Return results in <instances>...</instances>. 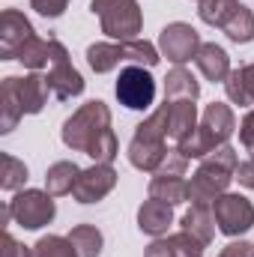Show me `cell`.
I'll list each match as a JSON object with an SVG mask.
<instances>
[{
  "mask_svg": "<svg viewBox=\"0 0 254 257\" xmlns=\"http://www.w3.org/2000/svg\"><path fill=\"white\" fill-rule=\"evenodd\" d=\"M183 230L191 233L197 242L209 245L212 236H215V215H212V206H200V203H191V209H186L183 215Z\"/></svg>",
  "mask_w": 254,
  "mask_h": 257,
  "instance_id": "d6986e66",
  "label": "cell"
},
{
  "mask_svg": "<svg viewBox=\"0 0 254 257\" xmlns=\"http://www.w3.org/2000/svg\"><path fill=\"white\" fill-rule=\"evenodd\" d=\"M224 36L230 39V42H236V45H248L254 39V12L245 6V3H239L236 9H233V15L224 21Z\"/></svg>",
  "mask_w": 254,
  "mask_h": 257,
  "instance_id": "cb8c5ba5",
  "label": "cell"
},
{
  "mask_svg": "<svg viewBox=\"0 0 254 257\" xmlns=\"http://www.w3.org/2000/svg\"><path fill=\"white\" fill-rule=\"evenodd\" d=\"M168 239V245H171V254L174 257H203V242H197L191 233L186 230H180V233H171V236H165Z\"/></svg>",
  "mask_w": 254,
  "mask_h": 257,
  "instance_id": "f546056e",
  "label": "cell"
},
{
  "mask_svg": "<svg viewBox=\"0 0 254 257\" xmlns=\"http://www.w3.org/2000/svg\"><path fill=\"white\" fill-rule=\"evenodd\" d=\"M150 197L162 200L168 206H180V203L189 200V180L186 177H159V174H153V180H150Z\"/></svg>",
  "mask_w": 254,
  "mask_h": 257,
  "instance_id": "44dd1931",
  "label": "cell"
},
{
  "mask_svg": "<svg viewBox=\"0 0 254 257\" xmlns=\"http://www.w3.org/2000/svg\"><path fill=\"white\" fill-rule=\"evenodd\" d=\"M33 257H78L69 236H57V233H48L42 236L36 245H33Z\"/></svg>",
  "mask_w": 254,
  "mask_h": 257,
  "instance_id": "f1b7e54d",
  "label": "cell"
},
{
  "mask_svg": "<svg viewBox=\"0 0 254 257\" xmlns=\"http://www.w3.org/2000/svg\"><path fill=\"white\" fill-rule=\"evenodd\" d=\"M114 186H117V171L111 165H93V168L78 174L72 197L78 203H96V200H102L114 192Z\"/></svg>",
  "mask_w": 254,
  "mask_h": 257,
  "instance_id": "4fadbf2b",
  "label": "cell"
},
{
  "mask_svg": "<svg viewBox=\"0 0 254 257\" xmlns=\"http://www.w3.org/2000/svg\"><path fill=\"white\" fill-rule=\"evenodd\" d=\"M162 60V51L147 39H129V42H93L87 48V66L96 75H108L117 66H153Z\"/></svg>",
  "mask_w": 254,
  "mask_h": 257,
  "instance_id": "5b68a950",
  "label": "cell"
},
{
  "mask_svg": "<svg viewBox=\"0 0 254 257\" xmlns=\"http://www.w3.org/2000/svg\"><path fill=\"white\" fill-rule=\"evenodd\" d=\"M15 60L24 66V69H30V72L45 69L48 60H51V39H39V36H33V39L18 51V57H15Z\"/></svg>",
  "mask_w": 254,
  "mask_h": 257,
  "instance_id": "484cf974",
  "label": "cell"
},
{
  "mask_svg": "<svg viewBox=\"0 0 254 257\" xmlns=\"http://www.w3.org/2000/svg\"><path fill=\"white\" fill-rule=\"evenodd\" d=\"M218 257H254V245L251 242H245V239H239V242H227Z\"/></svg>",
  "mask_w": 254,
  "mask_h": 257,
  "instance_id": "d590c367",
  "label": "cell"
},
{
  "mask_svg": "<svg viewBox=\"0 0 254 257\" xmlns=\"http://www.w3.org/2000/svg\"><path fill=\"white\" fill-rule=\"evenodd\" d=\"M236 165H239V159H236V150L230 144H221L218 150L203 156L197 171L191 174V180H189V200L191 203H200V206H212L215 197H221L227 192Z\"/></svg>",
  "mask_w": 254,
  "mask_h": 257,
  "instance_id": "7a4b0ae2",
  "label": "cell"
},
{
  "mask_svg": "<svg viewBox=\"0 0 254 257\" xmlns=\"http://www.w3.org/2000/svg\"><path fill=\"white\" fill-rule=\"evenodd\" d=\"M21 117H24V108H21L18 90H15V75H6L0 81V132L9 135Z\"/></svg>",
  "mask_w": 254,
  "mask_h": 257,
  "instance_id": "ac0fdd59",
  "label": "cell"
},
{
  "mask_svg": "<svg viewBox=\"0 0 254 257\" xmlns=\"http://www.w3.org/2000/svg\"><path fill=\"white\" fill-rule=\"evenodd\" d=\"M9 212H12V221L21 224L24 230H39L54 221L57 206H54V197L42 189H21L9 200Z\"/></svg>",
  "mask_w": 254,
  "mask_h": 257,
  "instance_id": "52a82bcc",
  "label": "cell"
},
{
  "mask_svg": "<svg viewBox=\"0 0 254 257\" xmlns=\"http://www.w3.org/2000/svg\"><path fill=\"white\" fill-rule=\"evenodd\" d=\"M239 6V0H200V6H197V15H200V21L203 24H209V27H224V21L233 15V9Z\"/></svg>",
  "mask_w": 254,
  "mask_h": 257,
  "instance_id": "4316f807",
  "label": "cell"
},
{
  "mask_svg": "<svg viewBox=\"0 0 254 257\" xmlns=\"http://www.w3.org/2000/svg\"><path fill=\"white\" fill-rule=\"evenodd\" d=\"M212 215L215 224L224 236H239L254 227V203L245 194H230L224 192L221 197L212 200Z\"/></svg>",
  "mask_w": 254,
  "mask_h": 257,
  "instance_id": "30bf717a",
  "label": "cell"
},
{
  "mask_svg": "<svg viewBox=\"0 0 254 257\" xmlns=\"http://www.w3.org/2000/svg\"><path fill=\"white\" fill-rule=\"evenodd\" d=\"M224 93L233 105H242V108H251L254 105V63L239 66L227 75L224 81Z\"/></svg>",
  "mask_w": 254,
  "mask_h": 257,
  "instance_id": "ffe728a7",
  "label": "cell"
},
{
  "mask_svg": "<svg viewBox=\"0 0 254 257\" xmlns=\"http://www.w3.org/2000/svg\"><path fill=\"white\" fill-rule=\"evenodd\" d=\"M90 12L99 15L102 33L117 42L138 39L144 27V12L138 0H90Z\"/></svg>",
  "mask_w": 254,
  "mask_h": 257,
  "instance_id": "8992f818",
  "label": "cell"
},
{
  "mask_svg": "<svg viewBox=\"0 0 254 257\" xmlns=\"http://www.w3.org/2000/svg\"><path fill=\"white\" fill-rule=\"evenodd\" d=\"M69 242L78 257H99L102 254V230L96 224H75L69 230Z\"/></svg>",
  "mask_w": 254,
  "mask_h": 257,
  "instance_id": "d4e9b609",
  "label": "cell"
},
{
  "mask_svg": "<svg viewBox=\"0 0 254 257\" xmlns=\"http://www.w3.org/2000/svg\"><path fill=\"white\" fill-rule=\"evenodd\" d=\"M200 96V84L194 81L186 66H174L168 75H165V99L168 102H180V99H189L194 102Z\"/></svg>",
  "mask_w": 254,
  "mask_h": 257,
  "instance_id": "7402d4cb",
  "label": "cell"
},
{
  "mask_svg": "<svg viewBox=\"0 0 254 257\" xmlns=\"http://www.w3.org/2000/svg\"><path fill=\"white\" fill-rule=\"evenodd\" d=\"M233 132H236V117H233L230 105L212 102V105L203 108L197 128L191 132L186 141H180L177 147H180L183 156H189V159H203V156H209L212 150H218L221 144H227V138H230Z\"/></svg>",
  "mask_w": 254,
  "mask_h": 257,
  "instance_id": "277c9868",
  "label": "cell"
},
{
  "mask_svg": "<svg viewBox=\"0 0 254 257\" xmlns=\"http://www.w3.org/2000/svg\"><path fill=\"white\" fill-rule=\"evenodd\" d=\"M30 6L42 15V18H60L69 6V0H30Z\"/></svg>",
  "mask_w": 254,
  "mask_h": 257,
  "instance_id": "1f68e13d",
  "label": "cell"
},
{
  "mask_svg": "<svg viewBox=\"0 0 254 257\" xmlns=\"http://www.w3.org/2000/svg\"><path fill=\"white\" fill-rule=\"evenodd\" d=\"M174 224V206L162 203V200H144L141 209H138V230L147 233V236H165L168 227Z\"/></svg>",
  "mask_w": 254,
  "mask_h": 257,
  "instance_id": "5bb4252c",
  "label": "cell"
},
{
  "mask_svg": "<svg viewBox=\"0 0 254 257\" xmlns=\"http://www.w3.org/2000/svg\"><path fill=\"white\" fill-rule=\"evenodd\" d=\"M186 168H189V156H183V150H168L165 162L159 165V177H186Z\"/></svg>",
  "mask_w": 254,
  "mask_h": 257,
  "instance_id": "4dcf8cb0",
  "label": "cell"
},
{
  "mask_svg": "<svg viewBox=\"0 0 254 257\" xmlns=\"http://www.w3.org/2000/svg\"><path fill=\"white\" fill-rule=\"evenodd\" d=\"M15 90H18V99H21L24 114H39V111L48 105L51 87H48L45 75H39V72H30V75H24V78L15 75Z\"/></svg>",
  "mask_w": 254,
  "mask_h": 257,
  "instance_id": "9a60e30c",
  "label": "cell"
},
{
  "mask_svg": "<svg viewBox=\"0 0 254 257\" xmlns=\"http://www.w3.org/2000/svg\"><path fill=\"white\" fill-rule=\"evenodd\" d=\"M197 3H200V0H197Z\"/></svg>",
  "mask_w": 254,
  "mask_h": 257,
  "instance_id": "8d00e7d4",
  "label": "cell"
},
{
  "mask_svg": "<svg viewBox=\"0 0 254 257\" xmlns=\"http://www.w3.org/2000/svg\"><path fill=\"white\" fill-rule=\"evenodd\" d=\"M239 141H242L245 153H251V159H254V108L242 117V123H239Z\"/></svg>",
  "mask_w": 254,
  "mask_h": 257,
  "instance_id": "d6a6232c",
  "label": "cell"
},
{
  "mask_svg": "<svg viewBox=\"0 0 254 257\" xmlns=\"http://www.w3.org/2000/svg\"><path fill=\"white\" fill-rule=\"evenodd\" d=\"M45 81H48L54 99H60V102H69V99H75V96L84 93V78L72 66L69 51H66V45L60 39H51V60H48Z\"/></svg>",
  "mask_w": 254,
  "mask_h": 257,
  "instance_id": "9c48e42d",
  "label": "cell"
},
{
  "mask_svg": "<svg viewBox=\"0 0 254 257\" xmlns=\"http://www.w3.org/2000/svg\"><path fill=\"white\" fill-rule=\"evenodd\" d=\"M194 63L200 69V75L206 78V81H227V75L233 72L230 69V57H227V51L221 48V45H215V42H203L200 45V51H197V57H194Z\"/></svg>",
  "mask_w": 254,
  "mask_h": 257,
  "instance_id": "2e32d148",
  "label": "cell"
},
{
  "mask_svg": "<svg viewBox=\"0 0 254 257\" xmlns=\"http://www.w3.org/2000/svg\"><path fill=\"white\" fill-rule=\"evenodd\" d=\"M200 33L186 24V21H174V24H168V27H162V33H159V51H162V57H168L171 63L183 66L194 60L197 57V51H200Z\"/></svg>",
  "mask_w": 254,
  "mask_h": 257,
  "instance_id": "8fae6325",
  "label": "cell"
},
{
  "mask_svg": "<svg viewBox=\"0 0 254 257\" xmlns=\"http://www.w3.org/2000/svg\"><path fill=\"white\" fill-rule=\"evenodd\" d=\"M33 24L18 9H3L0 15V60H15L18 51L33 39Z\"/></svg>",
  "mask_w": 254,
  "mask_h": 257,
  "instance_id": "7c38bea8",
  "label": "cell"
},
{
  "mask_svg": "<svg viewBox=\"0 0 254 257\" xmlns=\"http://www.w3.org/2000/svg\"><path fill=\"white\" fill-rule=\"evenodd\" d=\"M3 257H33V248H27V245H21L15 236H3Z\"/></svg>",
  "mask_w": 254,
  "mask_h": 257,
  "instance_id": "e575fe53",
  "label": "cell"
},
{
  "mask_svg": "<svg viewBox=\"0 0 254 257\" xmlns=\"http://www.w3.org/2000/svg\"><path fill=\"white\" fill-rule=\"evenodd\" d=\"M60 135L72 153H87L96 165H111L120 153L117 135L111 128V108L102 99L81 105L63 123Z\"/></svg>",
  "mask_w": 254,
  "mask_h": 257,
  "instance_id": "6da1fadb",
  "label": "cell"
},
{
  "mask_svg": "<svg viewBox=\"0 0 254 257\" xmlns=\"http://www.w3.org/2000/svg\"><path fill=\"white\" fill-rule=\"evenodd\" d=\"M165 105H168V138H174L180 144L200 123L197 120V108H194V102H189V99H180V102H168L165 99Z\"/></svg>",
  "mask_w": 254,
  "mask_h": 257,
  "instance_id": "e0dca14e",
  "label": "cell"
},
{
  "mask_svg": "<svg viewBox=\"0 0 254 257\" xmlns=\"http://www.w3.org/2000/svg\"><path fill=\"white\" fill-rule=\"evenodd\" d=\"M78 174H81V168H78L75 162H54V165L45 171V192L51 194V197L72 194Z\"/></svg>",
  "mask_w": 254,
  "mask_h": 257,
  "instance_id": "603a6c76",
  "label": "cell"
},
{
  "mask_svg": "<svg viewBox=\"0 0 254 257\" xmlns=\"http://www.w3.org/2000/svg\"><path fill=\"white\" fill-rule=\"evenodd\" d=\"M168 105H159L141 126L135 128V138L129 141V162L132 168L144 174H156L159 165L168 156Z\"/></svg>",
  "mask_w": 254,
  "mask_h": 257,
  "instance_id": "3957f363",
  "label": "cell"
},
{
  "mask_svg": "<svg viewBox=\"0 0 254 257\" xmlns=\"http://www.w3.org/2000/svg\"><path fill=\"white\" fill-rule=\"evenodd\" d=\"M27 183V165L15 156H3V174H0V189L3 192H21Z\"/></svg>",
  "mask_w": 254,
  "mask_h": 257,
  "instance_id": "83f0119b",
  "label": "cell"
},
{
  "mask_svg": "<svg viewBox=\"0 0 254 257\" xmlns=\"http://www.w3.org/2000/svg\"><path fill=\"white\" fill-rule=\"evenodd\" d=\"M114 93L120 105L129 111H147L156 102V78L147 66H123L120 78L114 84Z\"/></svg>",
  "mask_w": 254,
  "mask_h": 257,
  "instance_id": "ba28073f",
  "label": "cell"
},
{
  "mask_svg": "<svg viewBox=\"0 0 254 257\" xmlns=\"http://www.w3.org/2000/svg\"><path fill=\"white\" fill-rule=\"evenodd\" d=\"M233 180H239V186H245V189H254V159H245L236 165Z\"/></svg>",
  "mask_w": 254,
  "mask_h": 257,
  "instance_id": "836d02e7",
  "label": "cell"
}]
</instances>
